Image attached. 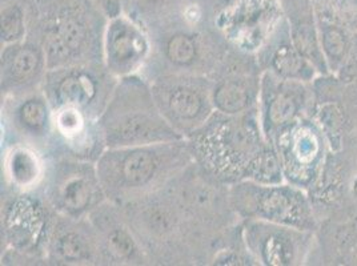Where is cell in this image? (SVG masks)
Returning <instances> with one entry per match:
<instances>
[{
    "label": "cell",
    "mask_w": 357,
    "mask_h": 266,
    "mask_svg": "<svg viewBox=\"0 0 357 266\" xmlns=\"http://www.w3.org/2000/svg\"><path fill=\"white\" fill-rule=\"evenodd\" d=\"M123 213L152 266H212L240 238V222L218 230L176 187L174 178L156 192L126 205Z\"/></svg>",
    "instance_id": "1"
},
{
    "label": "cell",
    "mask_w": 357,
    "mask_h": 266,
    "mask_svg": "<svg viewBox=\"0 0 357 266\" xmlns=\"http://www.w3.org/2000/svg\"><path fill=\"white\" fill-rule=\"evenodd\" d=\"M187 141L195 163L228 187L245 180L268 184L275 178L276 163L266 148L256 109L238 115L215 111Z\"/></svg>",
    "instance_id": "2"
},
{
    "label": "cell",
    "mask_w": 357,
    "mask_h": 266,
    "mask_svg": "<svg viewBox=\"0 0 357 266\" xmlns=\"http://www.w3.org/2000/svg\"><path fill=\"white\" fill-rule=\"evenodd\" d=\"M108 17L95 0H30L29 38L43 48L48 70L105 61Z\"/></svg>",
    "instance_id": "3"
},
{
    "label": "cell",
    "mask_w": 357,
    "mask_h": 266,
    "mask_svg": "<svg viewBox=\"0 0 357 266\" xmlns=\"http://www.w3.org/2000/svg\"><path fill=\"white\" fill-rule=\"evenodd\" d=\"M195 162L187 139L149 146L107 148L96 162L108 201L126 205L159 191Z\"/></svg>",
    "instance_id": "4"
},
{
    "label": "cell",
    "mask_w": 357,
    "mask_h": 266,
    "mask_svg": "<svg viewBox=\"0 0 357 266\" xmlns=\"http://www.w3.org/2000/svg\"><path fill=\"white\" fill-rule=\"evenodd\" d=\"M98 123L107 148L149 146L183 139L164 118L149 80L140 74L120 77Z\"/></svg>",
    "instance_id": "5"
},
{
    "label": "cell",
    "mask_w": 357,
    "mask_h": 266,
    "mask_svg": "<svg viewBox=\"0 0 357 266\" xmlns=\"http://www.w3.org/2000/svg\"><path fill=\"white\" fill-rule=\"evenodd\" d=\"M149 33L152 52L140 72L149 81L163 75L211 77L231 49L215 23L195 26L174 19Z\"/></svg>",
    "instance_id": "6"
},
{
    "label": "cell",
    "mask_w": 357,
    "mask_h": 266,
    "mask_svg": "<svg viewBox=\"0 0 357 266\" xmlns=\"http://www.w3.org/2000/svg\"><path fill=\"white\" fill-rule=\"evenodd\" d=\"M1 265H45V251L55 212L40 192L1 187Z\"/></svg>",
    "instance_id": "7"
},
{
    "label": "cell",
    "mask_w": 357,
    "mask_h": 266,
    "mask_svg": "<svg viewBox=\"0 0 357 266\" xmlns=\"http://www.w3.org/2000/svg\"><path fill=\"white\" fill-rule=\"evenodd\" d=\"M38 191L55 213L74 219L89 217L107 201L96 163L68 157H45Z\"/></svg>",
    "instance_id": "8"
},
{
    "label": "cell",
    "mask_w": 357,
    "mask_h": 266,
    "mask_svg": "<svg viewBox=\"0 0 357 266\" xmlns=\"http://www.w3.org/2000/svg\"><path fill=\"white\" fill-rule=\"evenodd\" d=\"M118 80L108 71L105 61L84 63L50 68L42 91L52 109L75 108L99 120Z\"/></svg>",
    "instance_id": "9"
},
{
    "label": "cell",
    "mask_w": 357,
    "mask_h": 266,
    "mask_svg": "<svg viewBox=\"0 0 357 266\" xmlns=\"http://www.w3.org/2000/svg\"><path fill=\"white\" fill-rule=\"evenodd\" d=\"M149 83L160 112L183 139L200 130L215 112L208 76L163 75Z\"/></svg>",
    "instance_id": "10"
},
{
    "label": "cell",
    "mask_w": 357,
    "mask_h": 266,
    "mask_svg": "<svg viewBox=\"0 0 357 266\" xmlns=\"http://www.w3.org/2000/svg\"><path fill=\"white\" fill-rule=\"evenodd\" d=\"M213 23L232 48L256 56L283 23V7L278 0H234L215 13Z\"/></svg>",
    "instance_id": "11"
},
{
    "label": "cell",
    "mask_w": 357,
    "mask_h": 266,
    "mask_svg": "<svg viewBox=\"0 0 357 266\" xmlns=\"http://www.w3.org/2000/svg\"><path fill=\"white\" fill-rule=\"evenodd\" d=\"M52 136V108L42 89L1 97V148L26 144L45 156Z\"/></svg>",
    "instance_id": "12"
},
{
    "label": "cell",
    "mask_w": 357,
    "mask_h": 266,
    "mask_svg": "<svg viewBox=\"0 0 357 266\" xmlns=\"http://www.w3.org/2000/svg\"><path fill=\"white\" fill-rule=\"evenodd\" d=\"M257 68L259 61L255 55L240 52L231 47L220 67L209 77L215 111L238 115L256 109L260 91Z\"/></svg>",
    "instance_id": "13"
},
{
    "label": "cell",
    "mask_w": 357,
    "mask_h": 266,
    "mask_svg": "<svg viewBox=\"0 0 357 266\" xmlns=\"http://www.w3.org/2000/svg\"><path fill=\"white\" fill-rule=\"evenodd\" d=\"M105 149L98 118L75 108L52 109V136L45 157L96 163Z\"/></svg>",
    "instance_id": "14"
},
{
    "label": "cell",
    "mask_w": 357,
    "mask_h": 266,
    "mask_svg": "<svg viewBox=\"0 0 357 266\" xmlns=\"http://www.w3.org/2000/svg\"><path fill=\"white\" fill-rule=\"evenodd\" d=\"M45 265L103 266L98 236L89 217L55 214L47 238Z\"/></svg>",
    "instance_id": "15"
},
{
    "label": "cell",
    "mask_w": 357,
    "mask_h": 266,
    "mask_svg": "<svg viewBox=\"0 0 357 266\" xmlns=\"http://www.w3.org/2000/svg\"><path fill=\"white\" fill-rule=\"evenodd\" d=\"M89 219L98 236L103 266H151L120 205L107 200Z\"/></svg>",
    "instance_id": "16"
},
{
    "label": "cell",
    "mask_w": 357,
    "mask_h": 266,
    "mask_svg": "<svg viewBox=\"0 0 357 266\" xmlns=\"http://www.w3.org/2000/svg\"><path fill=\"white\" fill-rule=\"evenodd\" d=\"M152 52L149 33L132 17L108 19L105 32V64L115 77L140 74Z\"/></svg>",
    "instance_id": "17"
},
{
    "label": "cell",
    "mask_w": 357,
    "mask_h": 266,
    "mask_svg": "<svg viewBox=\"0 0 357 266\" xmlns=\"http://www.w3.org/2000/svg\"><path fill=\"white\" fill-rule=\"evenodd\" d=\"M48 64L43 48L33 39L1 47L0 91L1 97L24 95L42 89Z\"/></svg>",
    "instance_id": "18"
},
{
    "label": "cell",
    "mask_w": 357,
    "mask_h": 266,
    "mask_svg": "<svg viewBox=\"0 0 357 266\" xmlns=\"http://www.w3.org/2000/svg\"><path fill=\"white\" fill-rule=\"evenodd\" d=\"M45 172V155L38 149L26 144L1 148V187L19 192L36 191Z\"/></svg>",
    "instance_id": "19"
},
{
    "label": "cell",
    "mask_w": 357,
    "mask_h": 266,
    "mask_svg": "<svg viewBox=\"0 0 357 266\" xmlns=\"http://www.w3.org/2000/svg\"><path fill=\"white\" fill-rule=\"evenodd\" d=\"M278 147L284 169L289 178H300L301 172L313 163L319 144L312 131L304 125L285 130L278 137Z\"/></svg>",
    "instance_id": "20"
},
{
    "label": "cell",
    "mask_w": 357,
    "mask_h": 266,
    "mask_svg": "<svg viewBox=\"0 0 357 266\" xmlns=\"http://www.w3.org/2000/svg\"><path fill=\"white\" fill-rule=\"evenodd\" d=\"M190 0H123V13L144 30H155L180 15Z\"/></svg>",
    "instance_id": "21"
},
{
    "label": "cell",
    "mask_w": 357,
    "mask_h": 266,
    "mask_svg": "<svg viewBox=\"0 0 357 266\" xmlns=\"http://www.w3.org/2000/svg\"><path fill=\"white\" fill-rule=\"evenodd\" d=\"M30 0H1V47L22 42L29 35Z\"/></svg>",
    "instance_id": "22"
},
{
    "label": "cell",
    "mask_w": 357,
    "mask_h": 266,
    "mask_svg": "<svg viewBox=\"0 0 357 266\" xmlns=\"http://www.w3.org/2000/svg\"><path fill=\"white\" fill-rule=\"evenodd\" d=\"M108 19L123 14V0H95Z\"/></svg>",
    "instance_id": "23"
}]
</instances>
